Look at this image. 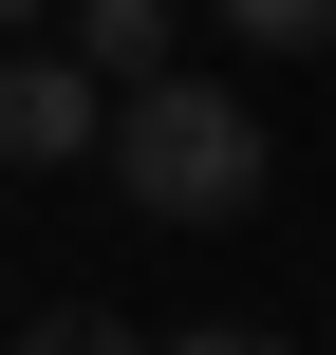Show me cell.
<instances>
[{
    "label": "cell",
    "instance_id": "obj_4",
    "mask_svg": "<svg viewBox=\"0 0 336 355\" xmlns=\"http://www.w3.org/2000/svg\"><path fill=\"white\" fill-rule=\"evenodd\" d=\"M224 37H262V56H336V0H224Z\"/></svg>",
    "mask_w": 336,
    "mask_h": 355
},
{
    "label": "cell",
    "instance_id": "obj_1",
    "mask_svg": "<svg viewBox=\"0 0 336 355\" xmlns=\"http://www.w3.org/2000/svg\"><path fill=\"white\" fill-rule=\"evenodd\" d=\"M112 187L150 225H243L262 206V112L224 75H150V94H112Z\"/></svg>",
    "mask_w": 336,
    "mask_h": 355
},
{
    "label": "cell",
    "instance_id": "obj_2",
    "mask_svg": "<svg viewBox=\"0 0 336 355\" xmlns=\"http://www.w3.org/2000/svg\"><path fill=\"white\" fill-rule=\"evenodd\" d=\"M75 150H112L94 56H0V168H75Z\"/></svg>",
    "mask_w": 336,
    "mask_h": 355
},
{
    "label": "cell",
    "instance_id": "obj_5",
    "mask_svg": "<svg viewBox=\"0 0 336 355\" xmlns=\"http://www.w3.org/2000/svg\"><path fill=\"white\" fill-rule=\"evenodd\" d=\"M19 355H131V337H112V318L75 300V318H37V337H19Z\"/></svg>",
    "mask_w": 336,
    "mask_h": 355
},
{
    "label": "cell",
    "instance_id": "obj_3",
    "mask_svg": "<svg viewBox=\"0 0 336 355\" xmlns=\"http://www.w3.org/2000/svg\"><path fill=\"white\" fill-rule=\"evenodd\" d=\"M75 56L150 94V75H168V0H75Z\"/></svg>",
    "mask_w": 336,
    "mask_h": 355
},
{
    "label": "cell",
    "instance_id": "obj_6",
    "mask_svg": "<svg viewBox=\"0 0 336 355\" xmlns=\"http://www.w3.org/2000/svg\"><path fill=\"white\" fill-rule=\"evenodd\" d=\"M168 355H299V337H168Z\"/></svg>",
    "mask_w": 336,
    "mask_h": 355
},
{
    "label": "cell",
    "instance_id": "obj_7",
    "mask_svg": "<svg viewBox=\"0 0 336 355\" xmlns=\"http://www.w3.org/2000/svg\"><path fill=\"white\" fill-rule=\"evenodd\" d=\"M19 19H37V0H0V37H19Z\"/></svg>",
    "mask_w": 336,
    "mask_h": 355
}]
</instances>
